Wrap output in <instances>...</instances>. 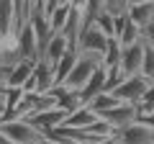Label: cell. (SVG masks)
Wrapping results in <instances>:
<instances>
[{
    "mask_svg": "<svg viewBox=\"0 0 154 144\" xmlns=\"http://www.w3.org/2000/svg\"><path fill=\"white\" fill-rule=\"evenodd\" d=\"M139 111H154V83L149 85V90L144 93V98L139 100Z\"/></svg>",
    "mask_w": 154,
    "mask_h": 144,
    "instance_id": "cell-23",
    "label": "cell"
},
{
    "mask_svg": "<svg viewBox=\"0 0 154 144\" xmlns=\"http://www.w3.org/2000/svg\"><path fill=\"white\" fill-rule=\"evenodd\" d=\"M38 62L33 59H18L16 64H8V75H5V88H18L23 90L28 83H31L33 72H36Z\"/></svg>",
    "mask_w": 154,
    "mask_h": 144,
    "instance_id": "cell-6",
    "label": "cell"
},
{
    "mask_svg": "<svg viewBox=\"0 0 154 144\" xmlns=\"http://www.w3.org/2000/svg\"><path fill=\"white\" fill-rule=\"evenodd\" d=\"M93 23L105 33V36H108V39H116V16H113V13L100 11L98 16H95V21H93ZM93 23H90V26H93Z\"/></svg>",
    "mask_w": 154,
    "mask_h": 144,
    "instance_id": "cell-20",
    "label": "cell"
},
{
    "mask_svg": "<svg viewBox=\"0 0 154 144\" xmlns=\"http://www.w3.org/2000/svg\"><path fill=\"white\" fill-rule=\"evenodd\" d=\"M141 75L154 83V44L149 39H144V67H141Z\"/></svg>",
    "mask_w": 154,
    "mask_h": 144,
    "instance_id": "cell-21",
    "label": "cell"
},
{
    "mask_svg": "<svg viewBox=\"0 0 154 144\" xmlns=\"http://www.w3.org/2000/svg\"><path fill=\"white\" fill-rule=\"evenodd\" d=\"M149 85H152V80H146L144 75H131V77H126L118 88L113 90V95L118 100H123V103L139 105V100L144 98V93L149 90Z\"/></svg>",
    "mask_w": 154,
    "mask_h": 144,
    "instance_id": "cell-3",
    "label": "cell"
},
{
    "mask_svg": "<svg viewBox=\"0 0 154 144\" xmlns=\"http://www.w3.org/2000/svg\"><path fill=\"white\" fill-rule=\"evenodd\" d=\"M121 57H123V46L118 39H110L108 44V52L103 57V67L105 70H116V67H121Z\"/></svg>",
    "mask_w": 154,
    "mask_h": 144,
    "instance_id": "cell-19",
    "label": "cell"
},
{
    "mask_svg": "<svg viewBox=\"0 0 154 144\" xmlns=\"http://www.w3.org/2000/svg\"><path fill=\"white\" fill-rule=\"evenodd\" d=\"M116 39L121 41V46H134L144 39V31L128 18V13H118L116 16Z\"/></svg>",
    "mask_w": 154,
    "mask_h": 144,
    "instance_id": "cell-8",
    "label": "cell"
},
{
    "mask_svg": "<svg viewBox=\"0 0 154 144\" xmlns=\"http://www.w3.org/2000/svg\"><path fill=\"white\" fill-rule=\"evenodd\" d=\"M100 64H103V59H98V57H93V54H82V52H80L77 64L72 67V72L67 75V80H64V88L82 93V88L90 83V77L95 75V70H98Z\"/></svg>",
    "mask_w": 154,
    "mask_h": 144,
    "instance_id": "cell-2",
    "label": "cell"
},
{
    "mask_svg": "<svg viewBox=\"0 0 154 144\" xmlns=\"http://www.w3.org/2000/svg\"><path fill=\"white\" fill-rule=\"evenodd\" d=\"M118 144H154V129L136 121L118 131Z\"/></svg>",
    "mask_w": 154,
    "mask_h": 144,
    "instance_id": "cell-10",
    "label": "cell"
},
{
    "mask_svg": "<svg viewBox=\"0 0 154 144\" xmlns=\"http://www.w3.org/2000/svg\"><path fill=\"white\" fill-rule=\"evenodd\" d=\"M69 13H72V3H64V5H59L54 13H49V28H51V36L54 33H62V28H64V23L69 21Z\"/></svg>",
    "mask_w": 154,
    "mask_h": 144,
    "instance_id": "cell-17",
    "label": "cell"
},
{
    "mask_svg": "<svg viewBox=\"0 0 154 144\" xmlns=\"http://www.w3.org/2000/svg\"><path fill=\"white\" fill-rule=\"evenodd\" d=\"M77 57H80V52H77V49H69L59 62H57V67H54V72H57V85H64L67 75H69L72 67L77 64Z\"/></svg>",
    "mask_w": 154,
    "mask_h": 144,
    "instance_id": "cell-16",
    "label": "cell"
},
{
    "mask_svg": "<svg viewBox=\"0 0 154 144\" xmlns=\"http://www.w3.org/2000/svg\"><path fill=\"white\" fill-rule=\"evenodd\" d=\"M121 103H123V100H118L113 93H100L98 98H93L90 103H85V105H90V108H93V111L100 116V113L110 111V108H116V105H121Z\"/></svg>",
    "mask_w": 154,
    "mask_h": 144,
    "instance_id": "cell-18",
    "label": "cell"
},
{
    "mask_svg": "<svg viewBox=\"0 0 154 144\" xmlns=\"http://www.w3.org/2000/svg\"><path fill=\"white\" fill-rule=\"evenodd\" d=\"M98 118H100V116L90 108V105H80L77 111H72L69 116H67L64 129H88V126H93Z\"/></svg>",
    "mask_w": 154,
    "mask_h": 144,
    "instance_id": "cell-14",
    "label": "cell"
},
{
    "mask_svg": "<svg viewBox=\"0 0 154 144\" xmlns=\"http://www.w3.org/2000/svg\"><path fill=\"white\" fill-rule=\"evenodd\" d=\"M141 67H144V39L134 46H123V57H121V72L126 77L141 75Z\"/></svg>",
    "mask_w": 154,
    "mask_h": 144,
    "instance_id": "cell-9",
    "label": "cell"
},
{
    "mask_svg": "<svg viewBox=\"0 0 154 144\" xmlns=\"http://www.w3.org/2000/svg\"><path fill=\"white\" fill-rule=\"evenodd\" d=\"M100 118H105L116 131H123L126 126L136 124V118H139V105H134V103H121V105H116V108H110V111L100 113Z\"/></svg>",
    "mask_w": 154,
    "mask_h": 144,
    "instance_id": "cell-7",
    "label": "cell"
},
{
    "mask_svg": "<svg viewBox=\"0 0 154 144\" xmlns=\"http://www.w3.org/2000/svg\"><path fill=\"white\" fill-rule=\"evenodd\" d=\"M0 131L5 134L13 144H44L46 134L38 126H33L28 118H8L0 121Z\"/></svg>",
    "mask_w": 154,
    "mask_h": 144,
    "instance_id": "cell-1",
    "label": "cell"
},
{
    "mask_svg": "<svg viewBox=\"0 0 154 144\" xmlns=\"http://www.w3.org/2000/svg\"><path fill=\"white\" fill-rule=\"evenodd\" d=\"M108 44H110V39L100 31L98 26H95V23H93V26H88L82 31V36H80V52H82V54H93V57H98V59H103V57H105Z\"/></svg>",
    "mask_w": 154,
    "mask_h": 144,
    "instance_id": "cell-4",
    "label": "cell"
},
{
    "mask_svg": "<svg viewBox=\"0 0 154 144\" xmlns=\"http://www.w3.org/2000/svg\"><path fill=\"white\" fill-rule=\"evenodd\" d=\"M0 144H13V142H11V139H8V136H5L3 131H0Z\"/></svg>",
    "mask_w": 154,
    "mask_h": 144,
    "instance_id": "cell-25",
    "label": "cell"
},
{
    "mask_svg": "<svg viewBox=\"0 0 154 144\" xmlns=\"http://www.w3.org/2000/svg\"><path fill=\"white\" fill-rule=\"evenodd\" d=\"M69 49H72V46H69V41L64 39V33H54L51 41L46 44V49H44V54H41V59H38V62H46V64L57 67V62H59Z\"/></svg>",
    "mask_w": 154,
    "mask_h": 144,
    "instance_id": "cell-13",
    "label": "cell"
},
{
    "mask_svg": "<svg viewBox=\"0 0 154 144\" xmlns=\"http://www.w3.org/2000/svg\"><path fill=\"white\" fill-rule=\"evenodd\" d=\"M16 52H18V59H33L38 62L41 59V46H38V39H36V31H33L31 23L18 31V39H16Z\"/></svg>",
    "mask_w": 154,
    "mask_h": 144,
    "instance_id": "cell-5",
    "label": "cell"
},
{
    "mask_svg": "<svg viewBox=\"0 0 154 144\" xmlns=\"http://www.w3.org/2000/svg\"><path fill=\"white\" fill-rule=\"evenodd\" d=\"M128 18L136 23L141 31H146L149 26L154 23V0L152 3H139V5H128Z\"/></svg>",
    "mask_w": 154,
    "mask_h": 144,
    "instance_id": "cell-15",
    "label": "cell"
},
{
    "mask_svg": "<svg viewBox=\"0 0 154 144\" xmlns=\"http://www.w3.org/2000/svg\"><path fill=\"white\" fill-rule=\"evenodd\" d=\"M64 3H72V0H44V13L49 16V13H54L59 5H64Z\"/></svg>",
    "mask_w": 154,
    "mask_h": 144,
    "instance_id": "cell-24",
    "label": "cell"
},
{
    "mask_svg": "<svg viewBox=\"0 0 154 144\" xmlns=\"http://www.w3.org/2000/svg\"><path fill=\"white\" fill-rule=\"evenodd\" d=\"M5 67H8V62H5V57H3V54H0V72H3V70H5Z\"/></svg>",
    "mask_w": 154,
    "mask_h": 144,
    "instance_id": "cell-26",
    "label": "cell"
},
{
    "mask_svg": "<svg viewBox=\"0 0 154 144\" xmlns=\"http://www.w3.org/2000/svg\"><path fill=\"white\" fill-rule=\"evenodd\" d=\"M100 93H108V70H105L103 64L95 70V75L90 77V83L82 88V93H80V95H82V103H90V100L98 98Z\"/></svg>",
    "mask_w": 154,
    "mask_h": 144,
    "instance_id": "cell-12",
    "label": "cell"
},
{
    "mask_svg": "<svg viewBox=\"0 0 154 144\" xmlns=\"http://www.w3.org/2000/svg\"><path fill=\"white\" fill-rule=\"evenodd\" d=\"M67 116H69V113H67L64 108H51V111H41V113H36V116H31L28 121H31L33 126H38L44 134H49V131H54V129L64 126Z\"/></svg>",
    "mask_w": 154,
    "mask_h": 144,
    "instance_id": "cell-11",
    "label": "cell"
},
{
    "mask_svg": "<svg viewBox=\"0 0 154 144\" xmlns=\"http://www.w3.org/2000/svg\"><path fill=\"white\" fill-rule=\"evenodd\" d=\"M88 131L93 134V136H98V139H110V136H118V131H116L113 126H110L105 118H98V121L93 124V126H88Z\"/></svg>",
    "mask_w": 154,
    "mask_h": 144,
    "instance_id": "cell-22",
    "label": "cell"
}]
</instances>
